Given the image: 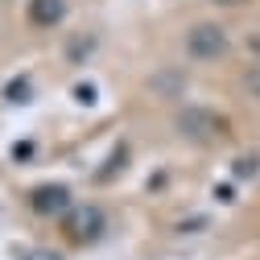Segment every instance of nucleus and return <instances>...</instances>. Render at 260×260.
Returning <instances> with one entry per match:
<instances>
[{
	"instance_id": "6",
	"label": "nucleus",
	"mask_w": 260,
	"mask_h": 260,
	"mask_svg": "<svg viewBox=\"0 0 260 260\" xmlns=\"http://www.w3.org/2000/svg\"><path fill=\"white\" fill-rule=\"evenodd\" d=\"M21 260H62L58 252H50V248H34V252H25Z\"/></svg>"
},
{
	"instance_id": "3",
	"label": "nucleus",
	"mask_w": 260,
	"mask_h": 260,
	"mask_svg": "<svg viewBox=\"0 0 260 260\" xmlns=\"http://www.w3.org/2000/svg\"><path fill=\"white\" fill-rule=\"evenodd\" d=\"M67 232L75 240H95V236L104 232V211L100 207H75L71 219H67Z\"/></svg>"
},
{
	"instance_id": "7",
	"label": "nucleus",
	"mask_w": 260,
	"mask_h": 260,
	"mask_svg": "<svg viewBox=\"0 0 260 260\" xmlns=\"http://www.w3.org/2000/svg\"><path fill=\"white\" fill-rule=\"evenodd\" d=\"M244 87H248L252 95H260V67H252V71L244 75Z\"/></svg>"
},
{
	"instance_id": "5",
	"label": "nucleus",
	"mask_w": 260,
	"mask_h": 260,
	"mask_svg": "<svg viewBox=\"0 0 260 260\" xmlns=\"http://www.w3.org/2000/svg\"><path fill=\"white\" fill-rule=\"evenodd\" d=\"M62 17H67V0H29V21H34V25L50 29Z\"/></svg>"
},
{
	"instance_id": "9",
	"label": "nucleus",
	"mask_w": 260,
	"mask_h": 260,
	"mask_svg": "<svg viewBox=\"0 0 260 260\" xmlns=\"http://www.w3.org/2000/svg\"><path fill=\"white\" fill-rule=\"evenodd\" d=\"M236 174H240V178H248V174H256V161H252V157H244L240 166H236Z\"/></svg>"
},
{
	"instance_id": "1",
	"label": "nucleus",
	"mask_w": 260,
	"mask_h": 260,
	"mask_svg": "<svg viewBox=\"0 0 260 260\" xmlns=\"http://www.w3.org/2000/svg\"><path fill=\"white\" fill-rule=\"evenodd\" d=\"M186 54L199 58V62H215V58H223V54H227V29L215 25V21L190 25V34H186Z\"/></svg>"
},
{
	"instance_id": "10",
	"label": "nucleus",
	"mask_w": 260,
	"mask_h": 260,
	"mask_svg": "<svg viewBox=\"0 0 260 260\" xmlns=\"http://www.w3.org/2000/svg\"><path fill=\"white\" fill-rule=\"evenodd\" d=\"M215 5H244V0H215Z\"/></svg>"
},
{
	"instance_id": "4",
	"label": "nucleus",
	"mask_w": 260,
	"mask_h": 260,
	"mask_svg": "<svg viewBox=\"0 0 260 260\" xmlns=\"http://www.w3.org/2000/svg\"><path fill=\"white\" fill-rule=\"evenodd\" d=\"M29 203H34V211H42V215H54V211L71 207V190L67 186H38Z\"/></svg>"
},
{
	"instance_id": "8",
	"label": "nucleus",
	"mask_w": 260,
	"mask_h": 260,
	"mask_svg": "<svg viewBox=\"0 0 260 260\" xmlns=\"http://www.w3.org/2000/svg\"><path fill=\"white\" fill-rule=\"evenodd\" d=\"M21 95H29V83H25V79H17V83L9 87V100H13V104H21Z\"/></svg>"
},
{
	"instance_id": "2",
	"label": "nucleus",
	"mask_w": 260,
	"mask_h": 260,
	"mask_svg": "<svg viewBox=\"0 0 260 260\" xmlns=\"http://www.w3.org/2000/svg\"><path fill=\"white\" fill-rule=\"evenodd\" d=\"M178 128L186 137H194V141H211V137L227 133V120L215 116V112H207V108H190V112L178 116Z\"/></svg>"
}]
</instances>
